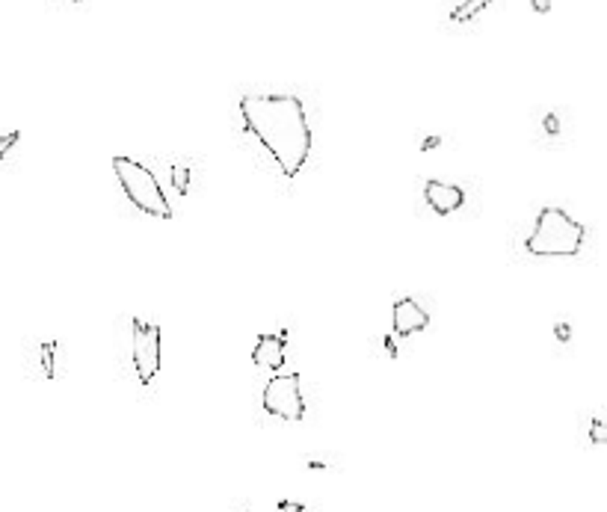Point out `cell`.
<instances>
[{"label":"cell","instance_id":"cell-14","mask_svg":"<svg viewBox=\"0 0 607 512\" xmlns=\"http://www.w3.org/2000/svg\"><path fill=\"white\" fill-rule=\"evenodd\" d=\"M530 6L539 12V15H545V12H551V0H530Z\"/></svg>","mask_w":607,"mask_h":512},{"label":"cell","instance_id":"cell-7","mask_svg":"<svg viewBox=\"0 0 607 512\" xmlns=\"http://www.w3.org/2000/svg\"><path fill=\"white\" fill-rule=\"evenodd\" d=\"M424 198L427 205L436 213H453L465 205V193L456 184H444V181H427L424 187Z\"/></svg>","mask_w":607,"mask_h":512},{"label":"cell","instance_id":"cell-13","mask_svg":"<svg viewBox=\"0 0 607 512\" xmlns=\"http://www.w3.org/2000/svg\"><path fill=\"white\" fill-rule=\"evenodd\" d=\"M172 178H175V187L184 193L187 190V169H172Z\"/></svg>","mask_w":607,"mask_h":512},{"label":"cell","instance_id":"cell-3","mask_svg":"<svg viewBox=\"0 0 607 512\" xmlns=\"http://www.w3.org/2000/svg\"><path fill=\"white\" fill-rule=\"evenodd\" d=\"M113 172L119 178L122 190L137 210L149 213L154 219H172V205L163 193V187L157 184V175L146 163H139L134 158H113Z\"/></svg>","mask_w":607,"mask_h":512},{"label":"cell","instance_id":"cell-15","mask_svg":"<svg viewBox=\"0 0 607 512\" xmlns=\"http://www.w3.org/2000/svg\"><path fill=\"white\" fill-rule=\"evenodd\" d=\"M282 512H302V504H291V501H282L279 504Z\"/></svg>","mask_w":607,"mask_h":512},{"label":"cell","instance_id":"cell-16","mask_svg":"<svg viewBox=\"0 0 607 512\" xmlns=\"http://www.w3.org/2000/svg\"><path fill=\"white\" fill-rule=\"evenodd\" d=\"M71 4H83V0H71Z\"/></svg>","mask_w":607,"mask_h":512},{"label":"cell","instance_id":"cell-1","mask_svg":"<svg viewBox=\"0 0 607 512\" xmlns=\"http://www.w3.org/2000/svg\"><path fill=\"white\" fill-rule=\"evenodd\" d=\"M240 116L246 131L267 148L284 178H296L311 154V127L296 95H243Z\"/></svg>","mask_w":607,"mask_h":512},{"label":"cell","instance_id":"cell-6","mask_svg":"<svg viewBox=\"0 0 607 512\" xmlns=\"http://www.w3.org/2000/svg\"><path fill=\"white\" fill-rule=\"evenodd\" d=\"M392 323H394V332H397L400 338H409V335H415V332L427 329L430 314H427V311L418 305L415 300H397L394 308H392Z\"/></svg>","mask_w":607,"mask_h":512},{"label":"cell","instance_id":"cell-12","mask_svg":"<svg viewBox=\"0 0 607 512\" xmlns=\"http://www.w3.org/2000/svg\"><path fill=\"white\" fill-rule=\"evenodd\" d=\"M15 142H18V134H4V136H0V158H4V154L15 146Z\"/></svg>","mask_w":607,"mask_h":512},{"label":"cell","instance_id":"cell-8","mask_svg":"<svg viewBox=\"0 0 607 512\" xmlns=\"http://www.w3.org/2000/svg\"><path fill=\"white\" fill-rule=\"evenodd\" d=\"M252 361L264 371H282L284 364V338L282 335H258Z\"/></svg>","mask_w":607,"mask_h":512},{"label":"cell","instance_id":"cell-11","mask_svg":"<svg viewBox=\"0 0 607 512\" xmlns=\"http://www.w3.org/2000/svg\"><path fill=\"white\" fill-rule=\"evenodd\" d=\"M589 442L592 444H604L607 442V426L601 418H592L589 421Z\"/></svg>","mask_w":607,"mask_h":512},{"label":"cell","instance_id":"cell-10","mask_svg":"<svg viewBox=\"0 0 607 512\" xmlns=\"http://www.w3.org/2000/svg\"><path fill=\"white\" fill-rule=\"evenodd\" d=\"M492 4H495V0H465L462 6H456V9H453V15H451V18H453V21H471V18L480 15V12H483L486 6H492Z\"/></svg>","mask_w":607,"mask_h":512},{"label":"cell","instance_id":"cell-9","mask_svg":"<svg viewBox=\"0 0 607 512\" xmlns=\"http://www.w3.org/2000/svg\"><path fill=\"white\" fill-rule=\"evenodd\" d=\"M56 352H60V344H56V340H51V344H42V347H39L42 373H45L48 379H54V376H56V371H60V364H56Z\"/></svg>","mask_w":607,"mask_h":512},{"label":"cell","instance_id":"cell-2","mask_svg":"<svg viewBox=\"0 0 607 512\" xmlns=\"http://www.w3.org/2000/svg\"><path fill=\"white\" fill-rule=\"evenodd\" d=\"M584 225L575 222L566 210L560 207H542L537 225L527 237V252L539 258H572L584 246Z\"/></svg>","mask_w":607,"mask_h":512},{"label":"cell","instance_id":"cell-5","mask_svg":"<svg viewBox=\"0 0 607 512\" xmlns=\"http://www.w3.org/2000/svg\"><path fill=\"white\" fill-rule=\"evenodd\" d=\"M134 371L142 385H151L161 371V326L134 320Z\"/></svg>","mask_w":607,"mask_h":512},{"label":"cell","instance_id":"cell-4","mask_svg":"<svg viewBox=\"0 0 607 512\" xmlns=\"http://www.w3.org/2000/svg\"><path fill=\"white\" fill-rule=\"evenodd\" d=\"M264 409L273 418L299 421L306 415V400H302L299 373H276L264 388Z\"/></svg>","mask_w":607,"mask_h":512}]
</instances>
